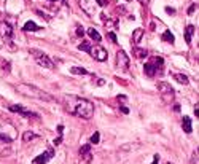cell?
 Instances as JSON below:
<instances>
[{"label": "cell", "mask_w": 199, "mask_h": 164, "mask_svg": "<svg viewBox=\"0 0 199 164\" xmlns=\"http://www.w3.org/2000/svg\"><path fill=\"white\" fill-rule=\"evenodd\" d=\"M67 110L83 120H89L94 115V104L88 99H78V97H69Z\"/></svg>", "instance_id": "6da1fadb"}, {"label": "cell", "mask_w": 199, "mask_h": 164, "mask_svg": "<svg viewBox=\"0 0 199 164\" xmlns=\"http://www.w3.org/2000/svg\"><path fill=\"white\" fill-rule=\"evenodd\" d=\"M18 93H21L23 96H27V97H35V99H42V100H54L48 93L45 91L35 88L32 85H27V83H23V85H18Z\"/></svg>", "instance_id": "7a4b0ae2"}, {"label": "cell", "mask_w": 199, "mask_h": 164, "mask_svg": "<svg viewBox=\"0 0 199 164\" xmlns=\"http://www.w3.org/2000/svg\"><path fill=\"white\" fill-rule=\"evenodd\" d=\"M30 54L35 58V62H37L40 67L49 69V70L54 69V62L51 61V58H48V54H45V53H42L38 49H30Z\"/></svg>", "instance_id": "3957f363"}, {"label": "cell", "mask_w": 199, "mask_h": 164, "mask_svg": "<svg viewBox=\"0 0 199 164\" xmlns=\"http://www.w3.org/2000/svg\"><path fill=\"white\" fill-rule=\"evenodd\" d=\"M156 88H158L159 94L162 96V99H164L166 102H171V100H174V94H175V91L172 89V86H171L169 83L159 81V83L156 85Z\"/></svg>", "instance_id": "277c9868"}, {"label": "cell", "mask_w": 199, "mask_h": 164, "mask_svg": "<svg viewBox=\"0 0 199 164\" xmlns=\"http://www.w3.org/2000/svg\"><path fill=\"white\" fill-rule=\"evenodd\" d=\"M158 65H162V58H153L150 62L145 64V67H143V72H145L147 77H155L156 72H158Z\"/></svg>", "instance_id": "5b68a950"}, {"label": "cell", "mask_w": 199, "mask_h": 164, "mask_svg": "<svg viewBox=\"0 0 199 164\" xmlns=\"http://www.w3.org/2000/svg\"><path fill=\"white\" fill-rule=\"evenodd\" d=\"M89 54H91V56H93L96 61H99V62H104V61H107V58H108L107 49H105L104 46H100V45L91 46V49H89Z\"/></svg>", "instance_id": "8992f818"}, {"label": "cell", "mask_w": 199, "mask_h": 164, "mask_svg": "<svg viewBox=\"0 0 199 164\" xmlns=\"http://www.w3.org/2000/svg\"><path fill=\"white\" fill-rule=\"evenodd\" d=\"M116 65L120 67V70H128L129 69V58L123 49H120L116 53Z\"/></svg>", "instance_id": "52a82bcc"}, {"label": "cell", "mask_w": 199, "mask_h": 164, "mask_svg": "<svg viewBox=\"0 0 199 164\" xmlns=\"http://www.w3.org/2000/svg\"><path fill=\"white\" fill-rule=\"evenodd\" d=\"M54 156V148L53 147H49L43 155H40V156H37V158H35L33 161H32V164H46L51 158Z\"/></svg>", "instance_id": "ba28073f"}, {"label": "cell", "mask_w": 199, "mask_h": 164, "mask_svg": "<svg viewBox=\"0 0 199 164\" xmlns=\"http://www.w3.org/2000/svg\"><path fill=\"white\" fill-rule=\"evenodd\" d=\"M10 110L14 112V113H21V115H24V116H29V118H38V115L32 113L30 110H27V108L23 107V105H10Z\"/></svg>", "instance_id": "9c48e42d"}, {"label": "cell", "mask_w": 199, "mask_h": 164, "mask_svg": "<svg viewBox=\"0 0 199 164\" xmlns=\"http://www.w3.org/2000/svg\"><path fill=\"white\" fill-rule=\"evenodd\" d=\"M0 37L3 40H8L13 37V27L8 23H0Z\"/></svg>", "instance_id": "30bf717a"}, {"label": "cell", "mask_w": 199, "mask_h": 164, "mask_svg": "<svg viewBox=\"0 0 199 164\" xmlns=\"http://www.w3.org/2000/svg\"><path fill=\"white\" fill-rule=\"evenodd\" d=\"M132 53H134V56L137 58V59H145L147 56H148V51L145 49V48H140V46H134L132 48Z\"/></svg>", "instance_id": "8fae6325"}, {"label": "cell", "mask_w": 199, "mask_h": 164, "mask_svg": "<svg viewBox=\"0 0 199 164\" xmlns=\"http://www.w3.org/2000/svg\"><path fill=\"white\" fill-rule=\"evenodd\" d=\"M182 127H183V131H185L186 134H191V132H193V127H191V120H190L188 116H183V120H182Z\"/></svg>", "instance_id": "7c38bea8"}, {"label": "cell", "mask_w": 199, "mask_h": 164, "mask_svg": "<svg viewBox=\"0 0 199 164\" xmlns=\"http://www.w3.org/2000/svg\"><path fill=\"white\" fill-rule=\"evenodd\" d=\"M142 37H143V30L142 29H135L134 33H132V42H134V45H139L140 40H142Z\"/></svg>", "instance_id": "4fadbf2b"}, {"label": "cell", "mask_w": 199, "mask_h": 164, "mask_svg": "<svg viewBox=\"0 0 199 164\" xmlns=\"http://www.w3.org/2000/svg\"><path fill=\"white\" fill-rule=\"evenodd\" d=\"M88 33H89V37H91L94 42H100L102 40V37H100V33L94 29V27H91V29H88Z\"/></svg>", "instance_id": "5bb4252c"}, {"label": "cell", "mask_w": 199, "mask_h": 164, "mask_svg": "<svg viewBox=\"0 0 199 164\" xmlns=\"http://www.w3.org/2000/svg\"><path fill=\"white\" fill-rule=\"evenodd\" d=\"M26 32H29V30H40V26H37L33 21H27L26 24H24V27H23Z\"/></svg>", "instance_id": "9a60e30c"}, {"label": "cell", "mask_w": 199, "mask_h": 164, "mask_svg": "<svg viewBox=\"0 0 199 164\" xmlns=\"http://www.w3.org/2000/svg\"><path fill=\"white\" fill-rule=\"evenodd\" d=\"M174 78H175L178 83H182V85H188V83H190V80H188V77H186L185 74H175Z\"/></svg>", "instance_id": "2e32d148"}, {"label": "cell", "mask_w": 199, "mask_h": 164, "mask_svg": "<svg viewBox=\"0 0 199 164\" xmlns=\"http://www.w3.org/2000/svg\"><path fill=\"white\" fill-rule=\"evenodd\" d=\"M70 74H74V75H88V70L83 69V67H72Z\"/></svg>", "instance_id": "e0dca14e"}, {"label": "cell", "mask_w": 199, "mask_h": 164, "mask_svg": "<svg viewBox=\"0 0 199 164\" xmlns=\"http://www.w3.org/2000/svg\"><path fill=\"white\" fill-rule=\"evenodd\" d=\"M161 38L164 40V42H169V43H174L175 42V37H174V33H171L169 30H166L164 33L161 35Z\"/></svg>", "instance_id": "ac0fdd59"}, {"label": "cell", "mask_w": 199, "mask_h": 164, "mask_svg": "<svg viewBox=\"0 0 199 164\" xmlns=\"http://www.w3.org/2000/svg\"><path fill=\"white\" fill-rule=\"evenodd\" d=\"M193 33H194V26H188L186 27V32H185V40H186V43H191Z\"/></svg>", "instance_id": "d6986e66"}, {"label": "cell", "mask_w": 199, "mask_h": 164, "mask_svg": "<svg viewBox=\"0 0 199 164\" xmlns=\"http://www.w3.org/2000/svg\"><path fill=\"white\" fill-rule=\"evenodd\" d=\"M37 137H38V136H37V134H33L32 131H27V132H24V134H23V140H24V142L33 140V139H37Z\"/></svg>", "instance_id": "ffe728a7"}, {"label": "cell", "mask_w": 199, "mask_h": 164, "mask_svg": "<svg viewBox=\"0 0 199 164\" xmlns=\"http://www.w3.org/2000/svg\"><path fill=\"white\" fill-rule=\"evenodd\" d=\"M0 67H2L5 72H10V70H11V65H10V62H8V61H3V59H0Z\"/></svg>", "instance_id": "44dd1931"}, {"label": "cell", "mask_w": 199, "mask_h": 164, "mask_svg": "<svg viewBox=\"0 0 199 164\" xmlns=\"http://www.w3.org/2000/svg\"><path fill=\"white\" fill-rule=\"evenodd\" d=\"M89 151H91V145H83L80 148V155H89Z\"/></svg>", "instance_id": "7402d4cb"}, {"label": "cell", "mask_w": 199, "mask_h": 164, "mask_svg": "<svg viewBox=\"0 0 199 164\" xmlns=\"http://www.w3.org/2000/svg\"><path fill=\"white\" fill-rule=\"evenodd\" d=\"M78 48H80L81 51H88V53H89V49H91V45H89L88 42H81V45H78Z\"/></svg>", "instance_id": "603a6c76"}, {"label": "cell", "mask_w": 199, "mask_h": 164, "mask_svg": "<svg viewBox=\"0 0 199 164\" xmlns=\"http://www.w3.org/2000/svg\"><path fill=\"white\" fill-rule=\"evenodd\" d=\"M99 139H100L99 132H94V134L91 136V143H99Z\"/></svg>", "instance_id": "cb8c5ba5"}, {"label": "cell", "mask_w": 199, "mask_h": 164, "mask_svg": "<svg viewBox=\"0 0 199 164\" xmlns=\"http://www.w3.org/2000/svg\"><path fill=\"white\" fill-rule=\"evenodd\" d=\"M108 38H110L113 43H116V35H115L113 32H108Z\"/></svg>", "instance_id": "d4e9b609"}, {"label": "cell", "mask_w": 199, "mask_h": 164, "mask_svg": "<svg viewBox=\"0 0 199 164\" xmlns=\"http://www.w3.org/2000/svg\"><path fill=\"white\" fill-rule=\"evenodd\" d=\"M77 35H80V37H83V35H84V30H83V27L77 26Z\"/></svg>", "instance_id": "484cf974"}, {"label": "cell", "mask_w": 199, "mask_h": 164, "mask_svg": "<svg viewBox=\"0 0 199 164\" xmlns=\"http://www.w3.org/2000/svg\"><path fill=\"white\" fill-rule=\"evenodd\" d=\"M0 142H11V139L7 137V136H2V134H0Z\"/></svg>", "instance_id": "4316f807"}, {"label": "cell", "mask_w": 199, "mask_h": 164, "mask_svg": "<svg viewBox=\"0 0 199 164\" xmlns=\"http://www.w3.org/2000/svg\"><path fill=\"white\" fill-rule=\"evenodd\" d=\"M120 108H121V112H123V113H126V115L129 113V108H128V107H120Z\"/></svg>", "instance_id": "83f0119b"}, {"label": "cell", "mask_w": 199, "mask_h": 164, "mask_svg": "<svg viewBox=\"0 0 199 164\" xmlns=\"http://www.w3.org/2000/svg\"><path fill=\"white\" fill-rule=\"evenodd\" d=\"M194 10H196V5H191V7L188 8V13H190V14H193V13H194Z\"/></svg>", "instance_id": "f1b7e54d"}, {"label": "cell", "mask_w": 199, "mask_h": 164, "mask_svg": "<svg viewBox=\"0 0 199 164\" xmlns=\"http://www.w3.org/2000/svg\"><path fill=\"white\" fill-rule=\"evenodd\" d=\"M159 162V155H155V158H153V162L151 164H158Z\"/></svg>", "instance_id": "f546056e"}, {"label": "cell", "mask_w": 199, "mask_h": 164, "mask_svg": "<svg viewBox=\"0 0 199 164\" xmlns=\"http://www.w3.org/2000/svg\"><path fill=\"white\" fill-rule=\"evenodd\" d=\"M166 11H167L169 14H174V13H175V10H174V8H166Z\"/></svg>", "instance_id": "4dcf8cb0"}, {"label": "cell", "mask_w": 199, "mask_h": 164, "mask_svg": "<svg viewBox=\"0 0 199 164\" xmlns=\"http://www.w3.org/2000/svg\"><path fill=\"white\" fill-rule=\"evenodd\" d=\"M194 115H196V116H199V110H197V105L194 107Z\"/></svg>", "instance_id": "1f68e13d"}, {"label": "cell", "mask_w": 199, "mask_h": 164, "mask_svg": "<svg viewBox=\"0 0 199 164\" xmlns=\"http://www.w3.org/2000/svg\"><path fill=\"white\" fill-rule=\"evenodd\" d=\"M148 2H150V0H140V3H142V5H147Z\"/></svg>", "instance_id": "d6a6232c"}, {"label": "cell", "mask_w": 199, "mask_h": 164, "mask_svg": "<svg viewBox=\"0 0 199 164\" xmlns=\"http://www.w3.org/2000/svg\"><path fill=\"white\" fill-rule=\"evenodd\" d=\"M96 2H97V5H99V7H102V0H96Z\"/></svg>", "instance_id": "836d02e7"}, {"label": "cell", "mask_w": 199, "mask_h": 164, "mask_svg": "<svg viewBox=\"0 0 199 164\" xmlns=\"http://www.w3.org/2000/svg\"><path fill=\"white\" fill-rule=\"evenodd\" d=\"M49 2H59V0H49Z\"/></svg>", "instance_id": "e575fe53"}, {"label": "cell", "mask_w": 199, "mask_h": 164, "mask_svg": "<svg viewBox=\"0 0 199 164\" xmlns=\"http://www.w3.org/2000/svg\"><path fill=\"white\" fill-rule=\"evenodd\" d=\"M128 2H131V0H128Z\"/></svg>", "instance_id": "d590c367"}]
</instances>
